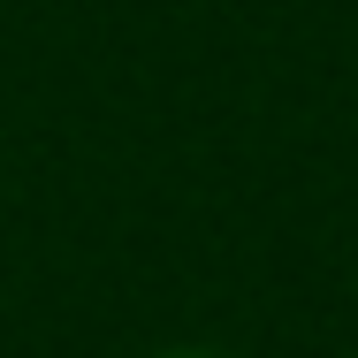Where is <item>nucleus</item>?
I'll return each instance as SVG.
<instances>
[{"label":"nucleus","instance_id":"f257e3e1","mask_svg":"<svg viewBox=\"0 0 358 358\" xmlns=\"http://www.w3.org/2000/svg\"><path fill=\"white\" fill-rule=\"evenodd\" d=\"M168 358H221V351H168Z\"/></svg>","mask_w":358,"mask_h":358}]
</instances>
